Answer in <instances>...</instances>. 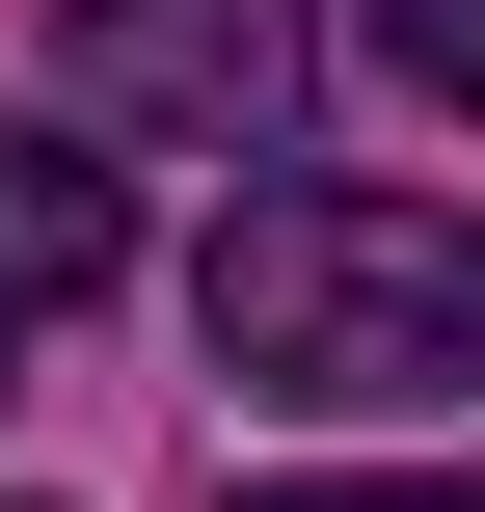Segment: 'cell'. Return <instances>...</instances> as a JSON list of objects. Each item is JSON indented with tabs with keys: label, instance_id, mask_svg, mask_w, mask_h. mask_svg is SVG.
<instances>
[{
	"label": "cell",
	"instance_id": "cell-4",
	"mask_svg": "<svg viewBox=\"0 0 485 512\" xmlns=\"http://www.w3.org/2000/svg\"><path fill=\"white\" fill-rule=\"evenodd\" d=\"M378 81L405 108H485V0H378Z\"/></svg>",
	"mask_w": 485,
	"mask_h": 512
},
{
	"label": "cell",
	"instance_id": "cell-5",
	"mask_svg": "<svg viewBox=\"0 0 485 512\" xmlns=\"http://www.w3.org/2000/svg\"><path fill=\"white\" fill-rule=\"evenodd\" d=\"M216 512H485V486H216Z\"/></svg>",
	"mask_w": 485,
	"mask_h": 512
},
{
	"label": "cell",
	"instance_id": "cell-3",
	"mask_svg": "<svg viewBox=\"0 0 485 512\" xmlns=\"http://www.w3.org/2000/svg\"><path fill=\"white\" fill-rule=\"evenodd\" d=\"M108 270H135V189H108V135H81V108H54V135H0V405H27V351H54Z\"/></svg>",
	"mask_w": 485,
	"mask_h": 512
},
{
	"label": "cell",
	"instance_id": "cell-1",
	"mask_svg": "<svg viewBox=\"0 0 485 512\" xmlns=\"http://www.w3.org/2000/svg\"><path fill=\"white\" fill-rule=\"evenodd\" d=\"M189 297L243 405H485V216L432 189H243Z\"/></svg>",
	"mask_w": 485,
	"mask_h": 512
},
{
	"label": "cell",
	"instance_id": "cell-2",
	"mask_svg": "<svg viewBox=\"0 0 485 512\" xmlns=\"http://www.w3.org/2000/svg\"><path fill=\"white\" fill-rule=\"evenodd\" d=\"M324 81L297 0H54V108L81 135H189V162H270Z\"/></svg>",
	"mask_w": 485,
	"mask_h": 512
}]
</instances>
